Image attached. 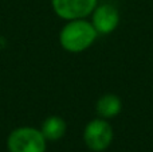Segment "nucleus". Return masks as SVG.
I'll return each mask as SVG.
<instances>
[{
    "mask_svg": "<svg viewBox=\"0 0 153 152\" xmlns=\"http://www.w3.org/2000/svg\"><path fill=\"white\" fill-rule=\"evenodd\" d=\"M97 35L98 32L93 23H89L83 19H74L62 28L59 42L66 51L81 53L93 45Z\"/></svg>",
    "mask_w": 153,
    "mask_h": 152,
    "instance_id": "nucleus-1",
    "label": "nucleus"
},
{
    "mask_svg": "<svg viewBox=\"0 0 153 152\" xmlns=\"http://www.w3.org/2000/svg\"><path fill=\"white\" fill-rule=\"evenodd\" d=\"M10 152H45L46 139L40 131L31 127L13 129L7 140Z\"/></svg>",
    "mask_w": 153,
    "mask_h": 152,
    "instance_id": "nucleus-2",
    "label": "nucleus"
},
{
    "mask_svg": "<svg viewBox=\"0 0 153 152\" xmlns=\"http://www.w3.org/2000/svg\"><path fill=\"white\" fill-rule=\"evenodd\" d=\"M113 140V129L108 121L102 118L91 120L83 132V142L87 148L94 152L105 151Z\"/></svg>",
    "mask_w": 153,
    "mask_h": 152,
    "instance_id": "nucleus-3",
    "label": "nucleus"
},
{
    "mask_svg": "<svg viewBox=\"0 0 153 152\" xmlns=\"http://www.w3.org/2000/svg\"><path fill=\"white\" fill-rule=\"evenodd\" d=\"M58 16L66 20L82 19L95 10L97 0H51Z\"/></svg>",
    "mask_w": 153,
    "mask_h": 152,
    "instance_id": "nucleus-4",
    "label": "nucleus"
},
{
    "mask_svg": "<svg viewBox=\"0 0 153 152\" xmlns=\"http://www.w3.org/2000/svg\"><path fill=\"white\" fill-rule=\"evenodd\" d=\"M120 23V13L114 5L102 4L94 10L93 26L98 34H110L117 28Z\"/></svg>",
    "mask_w": 153,
    "mask_h": 152,
    "instance_id": "nucleus-5",
    "label": "nucleus"
},
{
    "mask_svg": "<svg viewBox=\"0 0 153 152\" xmlns=\"http://www.w3.org/2000/svg\"><path fill=\"white\" fill-rule=\"evenodd\" d=\"M66 123L62 117L59 116H50L47 117L42 124V128L40 132L43 133L46 140H50V142H55L59 140L65 136L66 133Z\"/></svg>",
    "mask_w": 153,
    "mask_h": 152,
    "instance_id": "nucleus-6",
    "label": "nucleus"
},
{
    "mask_svg": "<svg viewBox=\"0 0 153 152\" xmlns=\"http://www.w3.org/2000/svg\"><path fill=\"white\" fill-rule=\"evenodd\" d=\"M122 102L116 94H105L97 101V113L102 118H110L121 112Z\"/></svg>",
    "mask_w": 153,
    "mask_h": 152,
    "instance_id": "nucleus-7",
    "label": "nucleus"
}]
</instances>
